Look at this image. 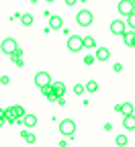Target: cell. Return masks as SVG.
Listing matches in <instances>:
<instances>
[{"label": "cell", "mask_w": 135, "mask_h": 147, "mask_svg": "<svg viewBox=\"0 0 135 147\" xmlns=\"http://www.w3.org/2000/svg\"><path fill=\"white\" fill-rule=\"evenodd\" d=\"M117 10H119V14H123V16H129V14L135 10V4H133V0H121V2L117 4Z\"/></svg>", "instance_id": "5b68a950"}, {"label": "cell", "mask_w": 135, "mask_h": 147, "mask_svg": "<svg viewBox=\"0 0 135 147\" xmlns=\"http://www.w3.org/2000/svg\"><path fill=\"white\" fill-rule=\"evenodd\" d=\"M8 82H10L8 76H2V78H0V84H8Z\"/></svg>", "instance_id": "4316f807"}, {"label": "cell", "mask_w": 135, "mask_h": 147, "mask_svg": "<svg viewBox=\"0 0 135 147\" xmlns=\"http://www.w3.org/2000/svg\"><path fill=\"white\" fill-rule=\"evenodd\" d=\"M76 21H78L80 27H90L94 18H92V12H90V10H84V8H82L78 14H76Z\"/></svg>", "instance_id": "3957f363"}, {"label": "cell", "mask_w": 135, "mask_h": 147, "mask_svg": "<svg viewBox=\"0 0 135 147\" xmlns=\"http://www.w3.org/2000/svg\"><path fill=\"white\" fill-rule=\"evenodd\" d=\"M133 47H135V39H133Z\"/></svg>", "instance_id": "4dcf8cb0"}, {"label": "cell", "mask_w": 135, "mask_h": 147, "mask_svg": "<svg viewBox=\"0 0 135 147\" xmlns=\"http://www.w3.org/2000/svg\"><path fill=\"white\" fill-rule=\"evenodd\" d=\"M113 71H117V74L123 71V65H121V63H115V65H113Z\"/></svg>", "instance_id": "484cf974"}, {"label": "cell", "mask_w": 135, "mask_h": 147, "mask_svg": "<svg viewBox=\"0 0 135 147\" xmlns=\"http://www.w3.org/2000/svg\"><path fill=\"white\" fill-rule=\"evenodd\" d=\"M51 86H53V90H55V94H57V96H64V92H66V86H64L62 82H53Z\"/></svg>", "instance_id": "2e32d148"}, {"label": "cell", "mask_w": 135, "mask_h": 147, "mask_svg": "<svg viewBox=\"0 0 135 147\" xmlns=\"http://www.w3.org/2000/svg\"><path fill=\"white\" fill-rule=\"evenodd\" d=\"M45 2H55V0H45Z\"/></svg>", "instance_id": "f546056e"}, {"label": "cell", "mask_w": 135, "mask_h": 147, "mask_svg": "<svg viewBox=\"0 0 135 147\" xmlns=\"http://www.w3.org/2000/svg\"><path fill=\"white\" fill-rule=\"evenodd\" d=\"M123 41H125V45L127 47H133V39H135V29H131V31H125L123 35Z\"/></svg>", "instance_id": "30bf717a"}, {"label": "cell", "mask_w": 135, "mask_h": 147, "mask_svg": "<svg viewBox=\"0 0 135 147\" xmlns=\"http://www.w3.org/2000/svg\"><path fill=\"white\" fill-rule=\"evenodd\" d=\"M62 27H64L62 16H57V14H55V16L49 18V29H51V31H57V29H62Z\"/></svg>", "instance_id": "9c48e42d"}, {"label": "cell", "mask_w": 135, "mask_h": 147, "mask_svg": "<svg viewBox=\"0 0 135 147\" xmlns=\"http://www.w3.org/2000/svg\"><path fill=\"white\" fill-rule=\"evenodd\" d=\"M119 113H121L123 117H127V115H133V104H131V102H123Z\"/></svg>", "instance_id": "4fadbf2b"}, {"label": "cell", "mask_w": 135, "mask_h": 147, "mask_svg": "<svg viewBox=\"0 0 135 147\" xmlns=\"http://www.w3.org/2000/svg\"><path fill=\"white\" fill-rule=\"evenodd\" d=\"M31 2H33V4H37V2H39V0H31Z\"/></svg>", "instance_id": "f1b7e54d"}, {"label": "cell", "mask_w": 135, "mask_h": 147, "mask_svg": "<svg viewBox=\"0 0 135 147\" xmlns=\"http://www.w3.org/2000/svg\"><path fill=\"white\" fill-rule=\"evenodd\" d=\"M35 84L39 86V88H43V86L51 84V76H49L47 71H37L35 74Z\"/></svg>", "instance_id": "8992f818"}, {"label": "cell", "mask_w": 135, "mask_h": 147, "mask_svg": "<svg viewBox=\"0 0 135 147\" xmlns=\"http://www.w3.org/2000/svg\"><path fill=\"white\" fill-rule=\"evenodd\" d=\"M125 31H127V25H125V21H121V18L111 23V33L113 35H123Z\"/></svg>", "instance_id": "52a82bcc"}, {"label": "cell", "mask_w": 135, "mask_h": 147, "mask_svg": "<svg viewBox=\"0 0 135 147\" xmlns=\"http://www.w3.org/2000/svg\"><path fill=\"white\" fill-rule=\"evenodd\" d=\"M127 25H129L131 29H135V10H133V12L127 16Z\"/></svg>", "instance_id": "44dd1931"}, {"label": "cell", "mask_w": 135, "mask_h": 147, "mask_svg": "<svg viewBox=\"0 0 135 147\" xmlns=\"http://www.w3.org/2000/svg\"><path fill=\"white\" fill-rule=\"evenodd\" d=\"M84 90H86L84 84H76V86H74V94H78V96H80V94H84Z\"/></svg>", "instance_id": "d6986e66"}, {"label": "cell", "mask_w": 135, "mask_h": 147, "mask_svg": "<svg viewBox=\"0 0 135 147\" xmlns=\"http://www.w3.org/2000/svg\"><path fill=\"white\" fill-rule=\"evenodd\" d=\"M0 49H2L6 55H12L18 49V45H16V41L12 39V37H6V39H2V43H0Z\"/></svg>", "instance_id": "277c9868"}, {"label": "cell", "mask_w": 135, "mask_h": 147, "mask_svg": "<svg viewBox=\"0 0 135 147\" xmlns=\"http://www.w3.org/2000/svg\"><path fill=\"white\" fill-rule=\"evenodd\" d=\"M84 86H86V92H96V90H98V82H96V80H88Z\"/></svg>", "instance_id": "e0dca14e"}, {"label": "cell", "mask_w": 135, "mask_h": 147, "mask_svg": "<svg viewBox=\"0 0 135 147\" xmlns=\"http://www.w3.org/2000/svg\"><path fill=\"white\" fill-rule=\"evenodd\" d=\"M117 145H127V137L125 135H119L117 137Z\"/></svg>", "instance_id": "cb8c5ba5"}, {"label": "cell", "mask_w": 135, "mask_h": 147, "mask_svg": "<svg viewBox=\"0 0 135 147\" xmlns=\"http://www.w3.org/2000/svg\"><path fill=\"white\" fill-rule=\"evenodd\" d=\"M21 121H23V125H25L27 129H31V127L37 125V117H35V115H27V113H25V117H23Z\"/></svg>", "instance_id": "7c38bea8"}, {"label": "cell", "mask_w": 135, "mask_h": 147, "mask_svg": "<svg viewBox=\"0 0 135 147\" xmlns=\"http://www.w3.org/2000/svg\"><path fill=\"white\" fill-rule=\"evenodd\" d=\"M4 115H6V121H8V123H16V113H14V106L6 108V110H4Z\"/></svg>", "instance_id": "9a60e30c"}, {"label": "cell", "mask_w": 135, "mask_h": 147, "mask_svg": "<svg viewBox=\"0 0 135 147\" xmlns=\"http://www.w3.org/2000/svg\"><path fill=\"white\" fill-rule=\"evenodd\" d=\"M64 2H66V4H68V6H74V4H76V2H78V0H64Z\"/></svg>", "instance_id": "83f0119b"}, {"label": "cell", "mask_w": 135, "mask_h": 147, "mask_svg": "<svg viewBox=\"0 0 135 147\" xmlns=\"http://www.w3.org/2000/svg\"><path fill=\"white\" fill-rule=\"evenodd\" d=\"M14 113H16V121H18V119L25 117V108L23 106H14Z\"/></svg>", "instance_id": "ffe728a7"}, {"label": "cell", "mask_w": 135, "mask_h": 147, "mask_svg": "<svg viewBox=\"0 0 135 147\" xmlns=\"http://www.w3.org/2000/svg\"><path fill=\"white\" fill-rule=\"evenodd\" d=\"M84 49V39L80 35H70L68 37V51H72V53H78V51H82Z\"/></svg>", "instance_id": "6da1fadb"}, {"label": "cell", "mask_w": 135, "mask_h": 147, "mask_svg": "<svg viewBox=\"0 0 135 147\" xmlns=\"http://www.w3.org/2000/svg\"><path fill=\"white\" fill-rule=\"evenodd\" d=\"M94 59H96L94 55H86V57H84V63H86V65H92V63H94Z\"/></svg>", "instance_id": "603a6c76"}, {"label": "cell", "mask_w": 135, "mask_h": 147, "mask_svg": "<svg viewBox=\"0 0 135 147\" xmlns=\"http://www.w3.org/2000/svg\"><path fill=\"white\" fill-rule=\"evenodd\" d=\"M96 47V41L92 37H84V49H94Z\"/></svg>", "instance_id": "ac0fdd59"}, {"label": "cell", "mask_w": 135, "mask_h": 147, "mask_svg": "<svg viewBox=\"0 0 135 147\" xmlns=\"http://www.w3.org/2000/svg\"><path fill=\"white\" fill-rule=\"evenodd\" d=\"M21 135H23V137H25L29 143H35V135H33V133H29V131H23Z\"/></svg>", "instance_id": "7402d4cb"}, {"label": "cell", "mask_w": 135, "mask_h": 147, "mask_svg": "<svg viewBox=\"0 0 135 147\" xmlns=\"http://www.w3.org/2000/svg\"><path fill=\"white\" fill-rule=\"evenodd\" d=\"M33 21H35L33 14H29V12H23V14H21V23H23L25 27H31V25H33Z\"/></svg>", "instance_id": "5bb4252c"}, {"label": "cell", "mask_w": 135, "mask_h": 147, "mask_svg": "<svg viewBox=\"0 0 135 147\" xmlns=\"http://www.w3.org/2000/svg\"><path fill=\"white\" fill-rule=\"evenodd\" d=\"M60 133H62V135H66V137H72V135L76 133V123H74L72 119L62 121V123H60Z\"/></svg>", "instance_id": "7a4b0ae2"}, {"label": "cell", "mask_w": 135, "mask_h": 147, "mask_svg": "<svg viewBox=\"0 0 135 147\" xmlns=\"http://www.w3.org/2000/svg\"><path fill=\"white\" fill-rule=\"evenodd\" d=\"M123 127L127 129V131H135V117H133V115L123 117Z\"/></svg>", "instance_id": "8fae6325"}, {"label": "cell", "mask_w": 135, "mask_h": 147, "mask_svg": "<svg viewBox=\"0 0 135 147\" xmlns=\"http://www.w3.org/2000/svg\"><path fill=\"white\" fill-rule=\"evenodd\" d=\"M133 4H135V0H133Z\"/></svg>", "instance_id": "1f68e13d"}, {"label": "cell", "mask_w": 135, "mask_h": 147, "mask_svg": "<svg viewBox=\"0 0 135 147\" xmlns=\"http://www.w3.org/2000/svg\"><path fill=\"white\" fill-rule=\"evenodd\" d=\"M4 121H6V115H4V110H2V108H0V127H2V125H4Z\"/></svg>", "instance_id": "d4e9b609"}, {"label": "cell", "mask_w": 135, "mask_h": 147, "mask_svg": "<svg viewBox=\"0 0 135 147\" xmlns=\"http://www.w3.org/2000/svg\"><path fill=\"white\" fill-rule=\"evenodd\" d=\"M94 57L98 59V61H107V59L111 57V51H109L107 47H100V49H96V53H94Z\"/></svg>", "instance_id": "ba28073f"}]
</instances>
